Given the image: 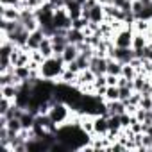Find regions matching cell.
Listing matches in <instances>:
<instances>
[{
    "mask_svg": "<svg viewBox=\"0 0 152 152\" xmlns=\"http://www.w3.org/2000/svg\"><path fill=\"white\" fill-rule=\"evenodd\" d=\"M122 70H124V63H120L118 59L115 57H107V73L111 75H122Z\"/></svg>",
    "mask_w": 152,
    "mask_h": 152,
    "instance_id": "18",
    "label": "cell"
},
{
    "mask_svg": "<svg viewBox=\"0 0 152 152\" xmlns=\"http://www.w3.org/2000/svg\"><path fill=\"white\" fill-rule=\"evenodd\" d=\"M66 38H68V43H73V45H79V43H83L84 39H86V34H84V31H79V29H68V32H66Z\"/></svg>",
    "mask_w": 152,
    "mask_h": 152,
    "instance_id": "14",
    "label": "cell"
},
{
    "mask_svg": "<svg viewBox=\"0 0 152 152\" xmlns=\"http://www.w3.org/2000/svg\"><path fill=\"white\" fill-rule=\"evenodd\" d=\"M106 20V11H104V6L97 4L91 11H90V22H95V23H102Z\"/></svg>",
    "mask_w": 152,
    "mask_h": 152,
    "instance_id": "17",
    "label": "cell"
},
{
    "mask_svg": "<svg viewBox=\"0 0 152 152\" xmlns=\"http://www.w3.org/2000/svg\"><path fill=\"white\" fill-rule=\"evenodd\" d=\"M77 75L79 73H75V72H72L70 68H66L64 72H63V75H61V83H66V84H73L75 86V81H77Z\"/></svg>",
    "mask_w": 152,
    "mask_h": 152,
    "instance_id": "21",
    "label": "cell"
},
{
    "mask_svg": "<svg viewBox=\"0 0 152 152\" xmlns=\"http://www.w3.org/2000/svg\"><path fill=\"white\" fill-rule=\"evenodd\" d=\"M15 75L22 83L29 81L31 79V68H29V64H25V66H15Z\"/></svg>",
    "mask_w": 152,
    "mask_h": 152,
    "instance_id": "20",
    "label": "cell"
},
{
    "mask_svg": "<svg viewBox=\"0 0 152 152\" xmlns=\"http://www.w3.org/2000/svg\"><path fill=\"white\" fill-rule=\"evenodd\" d=\"M132 38H134V31L132 27H124L118 32H115L113 36V43L115 47H122V48H132Z\"/></svg>",
    "mask_w": 152,
    "mask_h": 152,
    "instance_id": "3",
    "label": "cell"
},
{
    "mask_svg": "<svg viewBox=\"0 0 152 152\" xmlns=\"http://www.w3.org/2000/svg\"><path fill=\"white\" fill-rule=\"evenodd\" d=\"M66 70V63L63 59V56H52V57H47L41 66H39V75L41 79H47V81H59L63 72Z\"/></svg>",
    "mask_w": 152,
    "mask_h": 152,
    "instance_id": "1",
    "label": "cell"
},
{
    "mask_svg": "<svg viewBox=\"0 0 152 152\" xmlns=\"http://www.w3.org/2000/svg\"><path fill=\"white\" fill-rule=\"evenodd\" d=\"M90 70L95 73V75H102V73H107V57H100V56H93L90 59Z\"/></svg>",
    "mask_w": 152,
    "mask_h": 152,
    "instance_id": "5",
    "label": "cell"
},
{
    "mask_svg": "<svg viewBox=\"0 0 152 152\" xmlns=\"http://www.w3.org/2000/svg\"><path fill=\"white\" fill-rule=\"evenodd\" d=\"M43 39H45V32H43V29L39 27V29H36V31H32L31 34H29V41H27V50H38L39 48V45L43 43Z\"/></svg>",
    "mask_w": 152,
    "mask_h": 152,
    "instance_id": "6",
    "label": "cell"
},
{
    "mask_svg": "<svg viewBox=\"0 0 152 152\" xmlns=\"http://www.w3.org/2000/svg\"><path fill=\"white\" fill-rule=\"evenodd\" d=\"M106 77H107V86H118V75L106 73Z\"/></svg>",
    "mask_w": 152,
    "mask_h": 152,
    "instance_id": "28",
    "label": "cell"
},
{
    "mask_svg": "<svg viewBox=\"0 0 152 152\" xmlns=\"http://www.w3.org/2000/svg\"><path fill=\"white\" fill-rule=\"evenodd\" d=\"M132 88L131 86H124V88H120V100H124V102H127L129 100V97L132 95Z\"/></svg>",
    "mask_w": 152,
    "mask_h": 152,
    "instance_id": "24",
    "label": "cell"
},
{
    "mask_svg": "<svg viewBox=\"0 0 152 152\" xmlns=\"http://www.w3.org/2000/svg\"><path fill=\"white\" fill-rule=\"evenodd\" d=\"M122 75L125 79H129V81H132L136 75H138V70L131 64V63H127V64H124V70H122Z\"/></svg>",
    "mask_w": 152,
    "mask_h": 152,
    "instance_id": "23",
    "label": "cell"
},
{
    "mask_svg": "<svg viewBox=\"0 0 152 152\" xmlns=\"http://www.w3.org/2000/svg\"><path fill=\"white\" fill-rule=\"evenodd\" d=\"M95 132L99 136H106L109 132V124H107V116L106 115H95Z\"/></svg>",
    "mask_w": 152,
    "mask_h": 152,
    "instance_id": "9",
    "label": "cell"
},
{
    "mask_svg": "<svg viewBox=\"0 0 152 152\" xmlns=\"http://www.w3.org/2000/svg\"><path fill=\"white\" fill-rule=\"evenodd\" d=\"M79 54H81V50H79V47L77 45H73V43H68L66 45V48L63 50V59H64V63L68 64V63H72V61H75L79 57Z\"/></svg>",
    "mask_w": 152,
    "mask_h": 152,
    "instance_id": "12",
    "label": "cell"
},
{
    "mask_svg": "<svg viewBox=\"0 0 152 152\" xmlns=\"http://www.w3.org/2000/svg\"><path fill=\"white\" fill-rule=\"evenodd\" d=\"M66 11H68V15H70L72 20H77V18L83 16V6L77 2V0H72V2H68V4H66Z\"/></svg>",
    "mask_w": 152,
    "mask_h": 152,
    "instance_id": "15",
    "label": "cell"
},
{
    "mask_svg": "<svg viewBox=\"0 0 152 152\" xmlns=\"http://www.w3.org/2000/svg\"><path fill=\"white\" fill-rule=\"evenodd\" d=\"M140 102H141V93H140V91H132V95L129 97V100H127L125 104H134V106H140Z\"/></svg>",
    "mask_w": 152,
    "mask_h": 152,
    "instance_id": "25",
    "label": "cell"
},
{
    "mask_svg": "<svg viewBox=\"0 0 152 152\" xmlns=\"http://www.w3.org/2000/svg\"><path fill=\"white\" fill-rule=\"evenodd\" d=\"M64 2H66V4H68V2H72V0H64Z\"/></svg>",
    "mask_w": 152,
    "mask_h": 152,
    "instance_id": "32",
    "label": "cell"
},
{
    "mask_svg": "<svg viewBox=\"0 0 152 152\" xmlns=\"http://www.w3.org/2000/svg\"><path fill=\"white\" fill-rule=\"evenodd\" d=\"M50 39H52V45H54V56H61L63 50L68 45V38L63 36V34H54Z\"/></svg>",
    "mask_w": 152,
    "mask_h": 152,
    "instance_id": "10",
    "label": "cell"
},
{
    "mask_svg": "<svg viewBox=\"0 0 152 152\" xmlns=\"http://www.w3.org/2000/svg\"><path fill=\"white\" fill-rule=\"evenodd\" d=\"M20 15H22V9H18L15 6H2L0 4V18L16 22V20H20Z\"/></svg>",
    "mask_w": 152,
    "mask_h": 152,
    "instance_id": "7",
    "label": "cell"
},
{
    "mask_svg": "<svg viewBox=\"0 0 152 152\" xmlns=\"http://www.w3.org/2000/svg\"><path fill=\"white\" fill-rule=\"evenodd\" d=\"M140 2H141L145 7H150V6H152V0H140Z\"/></svg>",
    "mask_w": 152,
    "mask_h": 152,
    "instance_id": "31",
    "label": "cell"
},
{
    "mask_svg": "<svg viewBox=\"0 0 152 152\" xmlns=\"http://www.w3.org/2000/svg\"><path fill=\"white\" fill-rule=\"evenodd\" d=\"M140 107H143V109L150 111V109H152V97H143V95H141V102H140Z\"/></svg>",
    "mask_w": 152,
    "mask_h": 152,
    "instance_id": "26",
    "label": "cell"
},
{
    "mask_svg": "<svg viewBox=\"0 0 152 152\" xmlns=\"http://www.w3.org/2000/svg\"><path fill=\"white\" fill-rule=\"evenodd\" d=\"M39 52L45 56V57H52L54 56V45H52V39L48 36H45L43 43L39 45Z\"/></svg>",
    "mask_w": 152,
    "mask_h": 152,
    "instance_id": "19",
    "label": "cell"
},
{
    "mask_svg": "<svg viewBox=\"0 0 152 152\" xmlns=\"http://www.w3.org/2000/svg\"><path fill=\"white\" fill-rule=\"evenodd\" d=\"M72 111H73V109L70 107V104H66V102H63V100H57V102L52 104V107H50V111H48V116H50V120H52L56 125H63V124H66V122L70 120Z\"/></svg>",
    "mask_w": 152,
    "mask_h": 152,
    "instance_id": "2",
    "label": "cell"
},
{
    "mask_svg": "<svg viewBox=\"0 0 152 152\" xmlns=\"http://www.w3.org/2000/svg\"><path fill=\"white\" fill-rule=\"evenodd\" d=\"M129 2H134V0H129Z\"/></svg>",
    "mask_w": 152,
    "mask_h": 152,
    "instance_id": "33",
    "label": "cell"
},
{
    "mask_svg": "<svg viewBox=\"0 0 152 152\" xmlns=\"http://www.w3.org/2000/svg\"><path fill=\"white\" fill-rule=\"evenodd\" d=\"M104 99H106V102L107 100H118L120 99V88L118 86H107Z\"/></svg>",
    "mask_w": 152,
    "mask_h": 152,
    "instance_id": "22",
    "label": "cell"
},
{
    "mask_svg": "<svg viewBox=\"0 0 152 152\" xmlns=\"http://www.w3.org/2000/svg\"><path fill=\"white\" fill-rule=\"evenodd\" d=\"M125 2H127V0H113V6H116V7H122Z\"/></svg>",
    "mask_w": 152,
    "mask_h": 152,
    "instance_id": "29",
    "label": "cell"
},
{
    "mask_svg": "<svg viewBox=\"0 0 152 152\" xmlns=\"http://www.w3.org/2000/svg\"><path fill=\"white\" fill-rule=\"evenodd\" d=\"M106 109H107V116L109 115H124L125 113V102L120 99L118 100H107Z\"/></svg>",
    "mask_w": 152,
    "mask_h": 152,
    "instance_id": "11",
    "label": "cell"
},
{
    "mask_svg": "<svg viewBox=\"0 0 152 152\" xmlns=\"http://www.w3.org/2000/svg\"><path fill=\"white\" fill-rule=\"evenodd\" d=\"M72 23H73V20L70 18L66 7H61V9H56L54 11V25H56V29L68 31V29H72Z\"/></svg>",
    "mask_w": 152,
    "mask_h": 152,
    "instance_id": "4",
    "label": "cell"
},
{
    "mask_svg": "<svg viewBox=\"0 0 152 152\" xmlns=\"http://www.w3.org/2000/svg\"><path fill=\"white\" fill-rule=\"evenodd\" d=\"M0 4H2V6H15V7L22 9V2H20V0H0Z\"/></svg>",
    "mask_w": 152,
    "mask_h": 152,
    "instance_id": "27",
    "label": "cell"
},
{
    "mask_svg": "<svg viewBox=\"0 0 152 152\" xmlns=\"http://www.w3.org/2000/svg\"><path fill=\"white\" fill-rule=\"evenodd\" d=\"M20 93V86L18 84H6V86H0V95L9 99V100H16Z\"/></svg>",
    "mask_w": 152,
    "mask_h": 152,
    "instance_id": "13",
    "label": "cell"
},
{
    "mask_svg": "<svg viewBox=\"0 0 152 152\" xmlns=\"http://www.w3.org/2000/svg\"><path fill=\"white\" fill-rule=\"evenodd\" d=\"M97 2L100 6H109V4H113V0H97Z\"/></svg>",
    "mask_w": 152,
    "mask_h": 152,
    "instance_id": "30",
    "label": "cell"
},
{
    "mask_svg": "<svg viewBox=\"0 0 152 152\" xmlns=\"http://www.w3.org/2000/svg\"><path fill=\"white\" fill-rule=\"evenodd\" d=\"M148 43H150V39L147 38V34H143V32H134V38H132V50H143Z\"/></svg>",
    "mask_w": 152,
    "mask_h": 152,
    "instance_id": "16",
    "label": "cell"
},
{
    "mask_svg": "<svg viewBox=\"0 0 152 152\" xmlns=\"http://www.w3.org/2000/svg\"><path fill=\"white\" fill-rule=\"evenodd\" d=\"M95 77L97 75L90 70V68H86V70H83V72H79V75H77V81H75V86H77L79 90L83 88V86H88V84H93V81H95Z\"/></svg>",
    "mask_w": 152,
    "mask_h": 152,
    "instance_id": "8",
    "label": "cell"
}]
</instances>
